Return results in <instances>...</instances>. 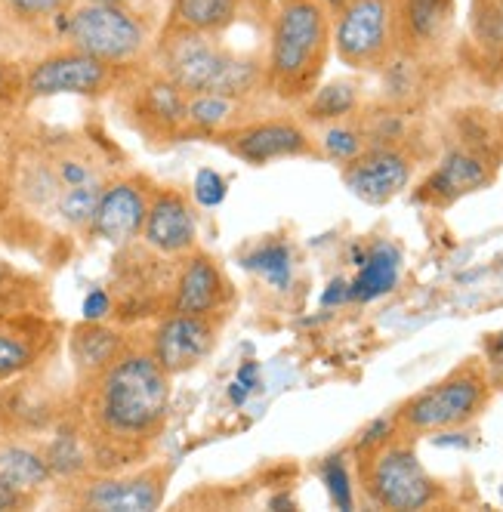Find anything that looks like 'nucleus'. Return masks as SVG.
I'll return each instance as SVG.
<instances>
[{"label":"nucleus","mask_w":503,"mask_h":512,"mask_svg":"<svg viewBox=\"0 0 503 512\" xmlns=\"http://www.w3.org/2000/svg\"><path fill=\"white\" fill-rule=\"evenodd\" d=\"M170 374L149 346H130L99 374L78 383L75 423L90 448L93 472H121L146 463L170 417Z\"/></svg>","instance_id":"obj_1"},{"label":"nucleus","mask_w":503,"mask_h":512,"mask_svg":"<svg viewBox=\"0 0 503 512\" xmlns=\"http://www.w3.org/2000/svg\"><path fill=\"white\" fill-rule=\"evenodd\" d=\"M331 56V13L321 0H278L263 59L266 90L281 102H303L318 87Z\"/></svg>","instance_id":"obj_2"},{"label":"nucleus","mask_w":503,"mask_h":512,"mask_svg":"<svg viewBox=\"0 0 503 512\" xmlns=\"http://www.w3.org/2000/svg\"><path fill=\"white\" fill-rule=\"evenodd\" d=\"M226 34L158 31L149 68L173 81L186 96L195 93H232L257 96L266 90L263 59L229 47Z\"/></svg>","instance_id":"obj_3"},{"label":"nucleus","mask_w":503,"mask_h":512,"mask_svg":"<svg viewBox=\"0 0 503 512\" xmlns=\"http://www.w3.org/2000/svg\"><path fill=\"white\" fill-rule=\"evenodd\" d=\"M158 31L161 22L152 10L75 0V7L59 19L56 38L118 71H139L149 65Z\"/></svg>","instance_id":"obj_4"},{"label":"nucleus","mask_w":503,"mask_h":512,"mask_svg":"<svg viewBox=\"0 0 503 512\" xmlns=\"http://www.w3.org/2000/svg\"><path fill=\"white\" fill-rule=\"evenodd\" d=\"M358 485L371 506L414 512L445 500V488L426 472L414 451V438L395 432L386 442L355 451Z\"/></svg>","instance_id":"obj_5"},{"label":"nucleus","mask_w":503,"mask_h":512,"mask_svg":"<svg viewBox=\"0 0 503 512\" xmlns=\"http://www.w3.org/2000/svg\"><path fill=\"white\" fill-rule=\"evenodd\" d=\"M491 401V380L485 364L470 358L442 377L439 383L426 386L423 392L411 395L405 405L395 411V426L408 438L463 429L479 420Z\"/></svg>","instance_id":"obj_6"},{"label":"nucleus","mask_w":503,"mask_h":512,"mask_svg":"<svg viewBox=\"0 0 503 512\" xmlns=\"http://www.w3.org/2000/svg\"><path fill=\"white\" fill-rule=\"evenodd\" d=\"M331 50L343 65L358 71L386 68L399 56L392 0H349L331 16Z\"/></svg>","instance_id":"obj_7"},{"label":"nucleus","mask_w":503,"mask_h":512,"mask_svg":"<svg viewBox=\"0 0 503 512\" xmlns=\"http://www.w3.org/2000/svg\"><path fill=\"white\" fill-rule=\"evenodd\" d=\"M133 71H118L75 47L59 44L34 56L25 65V99H50V96H109Z\"/></svg>","instance_id":"obj_8"},{"label":"nucleus","mask_w":503,"mask_h":512,"mask_svg":"<svg viewBox=\"0 0 503 512\" xmlns=\"http://www.w3.org/2000/svg\"><path fill=\"white\" fill-rule=\"evenodd\" d=\"M167 482L170 469L161 463L121 472H87L75 482H65L71 488L65 500L78 509L96 512H152L164 503Z\"/></svg>","instance_id":"obj_9"},{"label":"nucleus","mask_w":503,"mask_h":512,"mask_svg":"<svg viewBox=\"0 0 503 512\" xmlns=\"http://www.w3.org/2000/svg\"><path fill=\"white\" fill-rule=\"evenodd\" d=\"M130 124L149 139L186 136V93L158 71H133L121 84Z\"/></svg>","instance_id":"obj_10"},{"label":"nucleus","mask_w":503,"mask_h":512,"mask_svg":"<svg viewBox=\"0 0 503 512\" xmlns=\"http://www.w3.org/2000/svg\"><path fill=\"white\" fill-rule=\"evenodd\" d=\"M152 192L146 176H118L105 182L90 219V235L112 247H130L146 226Z\"/></svg>","instance_id":"obj_11"},{"label":"nucleus","mask_w":503,"mask_h":512,"mask_svg":"<svg viewBox=\"0 0 503 512\" xmlns=\"http://www.w3.org/2000/svg\"><path fill=\"white\" fill-rule=\"evenodd\" d=\"M220 337V321L213 315H183L170 312L149 334V352L170 377H179L213 352Z\"/></svg>","instance_id":"obj_12"},{"label":"nucleus","mask_w":503,"mask_h":512,"mask_svg":"<svg viewBox=\"0 0 503 512\" xmlns=\"http://www.w3.org/2000/svg\"><path fill=\"white\" fill-rule=\"evenodd\" d=\"M414 176L411 155L395 142H374L362 155L343 164L346 189L365 204H386L408 189Z\"/></svg>","instance_id":"obj_13"},{"label":"nucleus","mask_w":503,"mask_h":512,"mask_svg":"<svg viewBox=\"0 0 503 512\" xmlns=\"http://www.w3.org/2000/svg\"><path fill=\"white\" fill-rule=\"evenodd\" d=\"M226 149L247 161V164H269L281 158H306V155H321L315 139L303 130V124L291 118H260V121H247L223 136Z\"/></svg>","instance_id":"obj_14"},{"label":"nucleus","mask_w":503,"mask_h":512,"mask_svg":"<svg viewBox=\"0 0 503 512\" xmlns=\"http://www.w3.org/2000/svg\"><path fill=\"white\" fill-rule=\"evenodd\" d=\"M56 340V324L41 315H0V389L41 368Z\"/></svg>","instance_id":"obj_15"},{"label":"nucleus","mask_w":503,"mask_h":512,"mask_svg":"<svg viewBox=\"0 0 503 512\" xmlns=\"http://www.w3.org/2000/svg\"><path fill=\"white\" fill-rule=\"evenodd\" d=\"M232 303V287L220 263L204 250H189L186 263L173 278L170 312L183 315H220Z\"/></svg>","instance_id":"obj_16"},{"label":"nucleus","mask_w":503,"mask_h":512,"mask_svg":"<svg viewBox=\"0 0 503 512\" xmlns=\"http://www.w3.org/2000/svg\"><path fill=\"white\" fill-rule=\"evenodd\" d=\"M142 244L158 256H186L198 241V216L176 189H155L142 226Z\"/></svg>","instance_id":"obj_17"},{"label":"nucleus","mask_w":503,"mask_h":512,"mask_svg":"<svg viewBox=\"0 0 503 512\" xmlns=\"http://www.w3.org/2000/svg\"><path fill=\"white\" fill-rule=\"evenodd\" d=\"M399 53L420 59L436 53L454 25V0H392Z\"/></svg>","instance_id":"obj_18"},{"label":"nucleus","mask_w":503,"mask_h":512,"mask_svg":"<svg viewBox=\"0 0 503 512\" xmlns=\"http://www.w3.org/2000/svg\"><path fill=\"white\" fill-rule=\"evenodd\" d=\"M34 371L10 380L7 389L0 392V435L31 438L34 432H47L62 420L56 411V398L47 392V386L31 380Z\"/></svg>","instance_id":"obj_19"},{"label":"nucleus","mask_w":503,"mask_h":512,"mask_svg":"<svg viewBox=\"0 0 503 512\" xmlns=\"http://www.w3.org/2000/svg\"><path fill=\"white\" fill-rule=\"evenodd\" d=\"M491 176H494V167L482 152L454 149L451 155L442 158V164L433 170V176L423 182V189H420L417 198L426 201V204L445 207V204H454L463 195L488 186Z\"/></svg>","instance_id":"obj_20"},{"label":"nucleus","mask_w":503,"mask_h":512,"mask_svg":"<svg viewBox=\"0 0 503 512\" xmlns=\"http://www.w3.org/2000/svg\"><path fill=\"white\" fill-rule=\"evenodd\" d=\"M247 0H170L161 31H192V34H229Z\"/></svg>","instance_id":"obj_21"},{"label":"nucleus","mask_w":503,"mask_h":512,"mask_svg":"<svg viewBox=\"0 0 503 512\" xmlns=\"http://www.w3.org/2000/svg\"><path fill=\"white\" fill-rule=\"evenodd\" d=\"M75 0H0V34L31 41H59L56 25Z\"/></svg>","instance_id":"obj_22"},{"label":"nucleus","mask_w":503,"mask_h":512,"mask_svg":"<svg viewBox=\"0 0 503 512\" xmlns=\"http://www.w3.org/2000/svg\"><path fill=\"white\" fill-rule=\"evenodd\" d=\"M250 118V96L232 93H195L186 96V133L192 136H223Z\"/></svg>","instance_id":"obj_23"},{"label":"nucleus","mask_w":503,"mask_h":512,"mask_svg":"<svg viewBox=\"0 0 503 512\" xmlns=\"http://www.w3.org/2000/svg\"><path fill=\"white\" fill-rule=\"evenodd\" d=\"M130 346V340L121 331H112V327H102V321H87L81 324L75 334H71L68 352H71V364H75L78 383L99 374Z\"/></svg>","instance_id":"obj_24"},{"label":"nucleus","mask_w":503,"mask_h":512,"mask_svg":"<svg viewBox=\"0 0 503 512\" xmlns=\"http://www.w3.org/2000/svg\"><path fill=\"white\" fill-rule=\"evenodd\" d=\"M0 479L25 494H38L53 482V472L41 445H31L28 438L0 435Z\"/></svg>","instance_id":"obj_25"},{"label":"nucleus","mask_w":503,"mask_h":512,"mask_svg":"<svg viewBox=\"0 0 503 512\" xmlns=\"http://www.w3.org/2000/svg\"><path fill=\"white\" fill-rule=\"evenodd\" d=\"M41 451H44V460H47V466L53 472V479L75 482V479H81V475L93 472L84 432H81V426L75 423V417H71V414H65L53 426V438Z\"/></svg>","instance_id":"obj_26"},{"label":"nucleus","mask_w":503,"mask_h":512,"mask_svg":"<svg viewBox=\"0 0 503 512\" xmlns=\"http://www.w3.org/2000/svg\"><path fill=\"white\" fill-rule=\"evenodd\" d=\"M399 272H402V256L392 244H377L365 260L362 269H358L355 281L349 284V300L358 303H371L399 284Z\"/></svg>","instance_id":"obj_27"},{"label":"nucleus","mask_w":503,"mask_h":512,"mask_svg":"<svg viewBox=\"0 0 503 512\" xmlns=\"http://www.w3.org/2000/svg\"><path fill=\"white\" fill-rule=\"evenodd\" d=\"M358 108V90L349 81H334L325 87H315L312 96L303 99V115L312 124H334L349 118Z\"/></svg>","instance_id":"obj_28"},{"label":"nucleus","mask_w":503,"mask_h":512,"mask_svg":"<svg viewBox=\"0 0 503 512\" xmlns=\"http://www.w3.org/2000/svg\"><path fill=\"white\" fill-rule=\"evenodd\" d=\"M470 28L482 62L503 65V0H473Z\"/></svg>","instance_id":"obj_29"},{"label":"nucleus","mask_w":503,"mask_h":512,"mask_svg":"<svg viewBox=\"0 0 503 512\" xmlns=\"http://www.w3.org/2000/svg\"><path fill=\"white\" fill-rule=\"evenodd\" d=\"M102 186H105V182H87V186L62 189L53 213L62 219L68 229H90V219H93V210H96Z\"/></svg>","instance_id":"obj_30"},{"label":"nucleus","mask_w":503,"mask_h":512,"mask_svg":"<svg viewBox=\"0 0 503 512\" xmlns=\"http://www.w3.org/2000/svg\"><path fill=\"white\" fill-rule=\"evenodd\" d=\"M365 149H368L365 130H358L352 124H340V121L328 124L325 133H321V139H318V152L328 155L331 161H340V164L352 161L355 155H362Z\"/></svg>","instance_id":"obj_31"},{"label":"nucleus","mask_w":503,"mask_h":512,"mask_svg":"<svg viewBox=\"0 0 503 512\" xmlns=\"http://www.w3.org/2000/svg\"><path fill=\"white\" fill-rule=\"evenodd\" d=\"M247 269L260 272L272 287L287 290L291 287V247L284 244H263L247 256Z\"/></svg>","instance_id":"obj_32"},{"label":"nucleus","mask_w":503,"mask_h":512,"mask_svg":"<svg viewBox=\"0 0 503 512\" xmlns=\"http://www.w3.org/2000/svg\"><path fill=\"white\" fill-rule=\"evenodd\" d=\"M19 99H25V68L10 56H0V112Z\"/></svg>","instance_id":"obj_33"},{"label":"nucleus","mask_w":503,"mask_h":512,"mask_svg":"<svg viewBox=\"0 0 503 512\" xmlns=\"http://www.w3.org/2000/svg\"><path fill=\"white\" fill-rule=\"evenodd\" d=\"M321 479H325L328 491H331V500L340 506V509H352V485H349V472H346V463L340 457H331L321 469Z\"/></svg>","instance_id":"obj_34"},{"label":"nucleus","mask_w":503,"mask_h":512,"mask_svg":"<svg viewBox=\"0 0 503 512\" xmlns=\"http://www.w3.org/2000/svg\"><path fill=\"white\" fill-rule=\"evenodd\" d=\"M192 198L201 207H217L226 198V179L217 170H198L195 182H192Z\"/></svg>","instance_id":"obj_35"},{"label":"nucleus","mask_w":503,"mask_h":512,"mask_svg":"<svg viewBox=\"0 0 503 512\" xmlns=\"http://www.w3.org/2000/svg\"><path fill=\"white\" fill-rule=\"evenodd\" d=\"M81 312H84V321H105L112 315V294H109V290H102V287L90 290V294L84 297Z\"/></svg>","instance_id":"obj_36"},{"label":"nucleus","mask_w":503,"mask_h":512,"mask_svg":"<svg viewBox=\"0 0 503 512\" xmlns=\"http://www.w3.org/2000/svg\"><path fill=\"white\" fill-rule=\"evenodd\" d=\"M257 374H260V368H257L254 361H247L244 368L235 374V380H232V401H235V405H241V401H244L250 392H254V386H257Z\"/></svg>","instance_id":"obj_37"},{"label":"nucleus","mask_w":503,"mask_h":512,"mask_svg":"<svg viewBox=\"0 0 503 512\" xmlns=\"http://www.w3.org/2000/svg\"><path fill=\"white\" fill-rule=\"evenodd\" d=\"M31 503H34V494H25V491H19L10 482L0 479V512L4 509H25Z\"/></svg>","instance_id":"obj_38"},{"label":"nucleus","mask_w":503,"mask_h":512,"mask_svg":"<svg viewBox=\"0 0 503 512\" xmlns=\"http://www.w3.org/2000/svg\"><path fill=\"white\" fill-rule=\"evenodd\" d=\"M87 4H121V7H136V10H161V0H87Z\"/></svg>","instance_id":"obj_39"},{"label":"nucleus","mask_w":503,"mask_h":512,"mask_svg":"<svg viewBox=\"0 0 503 512\" xmlns=\"http://www.w3.org/2000/svg\"><path fill=\"white\" fill-rule=\"evenodd\" d=\"M343 300H349V284H346V281H334L321 303H325V306H334V303H343Z\"/></svg>","instance_id":"obj_40"},{"label":"nucleus","mask_w":503,"mask_h":512,"mask_svg":"<svg viewBox=\"0 0 503 512\" xmlns=\"http://www.w3.org/2000/svg\"><path fill=\"white\" fill-rule=\"evenodd\" d=\"M488 349H491V355H494V358H500V361H503V334L491 337V340H488Z\"/></svg>","instance_id":"obj_41"},{"label":"nucleus","mask_w":503,"mask_h":512,"mask_svg":"<svg viewBox=\"0 0 503 512\" xmlns=\"http://www.w3.org/2000/svg\"><path fill=\"white\" fill-rule=\"evenodd\" d=\"M321 4H325V10H328V13L334 16V13H340V10H343V7L349 4V0H321Z\"/></svg>","instance_id":"obj_42"}]
</instances>
